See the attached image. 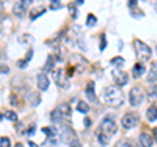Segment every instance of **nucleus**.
<instances>
[{"mask_svg":"<svg viewBox=\"0 0 157 147\" xmlns=\"http://www.w3.org/2000/svg\"><path fill=\"white\" fill-rule=\"evenodd\" d=\"M102 99H104V101L107 105H111V106H119L123 104V101H124L123 92L117 85L106 87L104 92H102Z\"/></svg>","mask_w":157,"mask_h":147,"instance_id":"1","label":"nucleus"},{"mask_svg":"<svg viewBox=\"0 0 157 147\" xmlns=\"http://www.w3.org/2000/svg\"><path fill=\"white\" fill-rule=\"evenodd\" d=\"M71 117V106L68 104H60L51 112V121L54 124H62L64 120Z\"/></svg>","mask_w":157,"mask_h":147,"instance_id":"2","label":"nucleus"},{"mask_svg":"<svg viewBox=\"0 0 157 147\" xmlns=\"http://www.w3.org/2000/svg\"><path fill=\"white\" fill-rule=\"evenodd\" d=\"M134 47H135V51H136V55L139 59L141 61H148L149 58L152 57V49L147 45V43H144L143 41L140 40H136L134 41Z\"/></svg>","mask_w":157,"mask_h":147,"instance_id":"3","label":"nucleus"},{"mask_svg":"<svg viewBox=\"0 0 157 147\" xmlns=\"http://www.w3.org/2000/svg\"><path fill=\"white\" fill-rule=\"evenodd\" d=\"M100 130H101V133L106 134L107 137H111V135H114L117 133L118 127H117V124L114 122V120L110 118V117L107 116V117H105V118L102 120L101 125H100Z\"/></svg>","mask_w":157,"mask_h":147,"instance_id":"4","label":"nucleus"},{"mask_svg":"<svg viewBox=\"0 0 157 147\" xmlns=\"http://www.w3.org/2000/svg\"><path fill=\"white\" fill-rule=\"evenodd\" d=\"M144 99V95H143V91L140 89L139 87H134L131 88L130 93H128V100H130V104L132 106H137L141 104V101Z\"/></svg>","mask_w":157,"mask_h":147,"instance_id":"5","label":"nucleus"},{"mask_svg":"<svg viewBox=\"0 0 157 147\" xmlns=\"http://www.w3.org/2000/svg\"><path fill=\"white\" fill-rule=\"evenodd\" d=\"M54 80H55L56 85L63 88V89H67L70 88V81L64 75V70L63 68H58V71L54 72Z\"/></svg>","mask_w":157,"mask_h":147,"instance_id":"6","label":"nucleus"},{"mask_svg":"<svg viewBox=\"0 0 157 147\" xmlns=\"http://www.w3.org/2000/svg\"><path fill=\"white\" fill-rule=\"evenodd\" d=\"M75 139H76L75 130L70 126H63L62 131H60V141L63 142V143H70L71 145Z\"/></svg>","mask_w":157,"mask_h":147,"instance_id":"7","label":"nucleus"},{"mask_svg":"<svg viewBox=\"0 0 157 147\" xmlns=\"http://www.w3.org/2000/svg\"><path fill=\"white\" fill-rule=\"evenodd\" d=\"M113 79H114L115 84L117 85H124L127 84V81H128V75L124 72L119 70V68H115V70H113Z\"/></svg>","mask_w":157,"mask_h":147,"instance_id":"8","label":"nucleus"},{"mask_svg":"<svg viewBox=\"0 0 157 147\" xmlns=\"http://www.w3.org/2000/svg\"><path fill=\"white\" fill-rule=\"evenodd\" d=\"M121 122L124 129H132V127H135L137 124V116L135 113H126L122 117Z\"/></svg>","mask_w":157,"mask_h":147,"instance_id":"9","label":"nucleus"},{"mask_svg":"<svg viewBox=\"0 0 157 147\" xmlns=\"http://www.w3.org/2000/svg\"><path fill=\"white\" fill-rule=\"evenodd\" d=\"M29 4H30L29 0H21V2H17L16 4H14V7H13L14 14L18 16V17H21L24 14V12H26V8H28Z\"/></svg>","mask_w":157,"mask_h":147,"instance_id":"10","label":"nucleus"},{"mask_svg":"<svg viewBox=\"0 0 157 147\" xmlns=\"http://www.w3.org/2000/svg\"><path fill=\"white\" fill-rule=\"evenodd\" d=\"M37 85L41 91H47L48 85H50V80L46 74H38L37 75Z\"/></svg>","mask_w":157,"mask_h":147,"instance_id":"11","label":"nucleus"},{"mask_svg":"<svg viewBox=\"0 0 157 147\" xmlns=\"http://www.w3.org/2000/svg\"><path fill=\"white\" fill-rule=\"evenodd\" d=\"M85 95H86L88 99H89V101H96V100H97V97H96V91H94V83H93V81H89V83L86 84Z\"/></svg>","mask_w":157,"mask_h":147,"instance_id":"12","label":"nucleus"},{"mask_svg":"<svg viewBox=\"0 0 157 147\" xmlns=\"http://www.w3.org/2000/svg\"><path fill=\"white\" fill-rule=\"evenodd\" d=\"M139 142H140L141 147H151L152 143H153V139H152V137H151L149 134L141 133V134L139 135Z\"/></svg>","mask_w":157,"mask_h":147,"instance_id":"13","label":"nucleus"},{"mask_svg":"<svg viewBox=\"0 0 157 147\" xmlns=\"http://www.w3.org/2000/svg\"><path fill=\"white\" fill-rule=\"evenodd\" d=\"M28 101L32 106H37L39 102H41V97H39V95L36 93V92H30V93L28 95Z\"/></svg>","mask_w":157,"mask_h":147,"instance_id":"14","label":"nucleus"},{"mask_svg":"<svg viewBox=\"0 0 157 147\" xmlns=\"http://www.w3.org/2000/svg\"><path fill=\"white\" fill-rule=\"evenodd\" d=\"M42 131L47 135L48 139H54L58 134V130L56 127H52V126H47V127H42Z\"/></svg>","mask_w":157,"mask_h":147,"instance_id":"15","label":"nucleus"},{"mask_svg":"<svg viewBox=\"0 0 157 147\" xmlns=\"http://www.w3.org/2000/svg\"><path fill=\"white\" fill-rule=\"evenodd\" d=\"M144 71H145L144 65H141V63H136V65L134 66V68H132V75H134V77H139L140 75H143Z\"/></svg>","mask_w":157,"mask_h":147,"instance_id":"16","label":"nucleus"},{"mask_svg":"<svg viewBox=\"0 0 157 147\" xmlns=\"http://www.w3.org/2000/svg\"><path fill=\"white\" fill-rule=\"evenodd\" d=\"M147 118L152 122L157 120V106L156 105H152L148 108V110H147Z\"/></svg>","mask_w":157,"mask_h":147,"instance_id":"17","label":"nucleus"},{"mask_svg":"<svg viewBox=\"0 0 157 147\" xmlns=\"http://www.w3.org/2000/svg\"><path fill=\"white\" fill-rule=\"evenodd\" d=\"M156 80H157V66H156V63H153L151 71H149V75H148V77H147V81L148 83H155Z\"/></svg>","mask_w":157,"mask_h":147,"instance_id":"18","label":"nucleus"},{"mask_svg":"<svg viewBox=\"0 0 157 147\" xmlns=\"http://www.w3.org/2000/svg\"><path fill=\"white\" fill-rule=\"evenodd\" d=\"M54 65H55V58L54 55H48L47 57V61H46V66L43 67V71H51L54 68Z\"/></svg>","mask_w":157,"mask_h":147,"instance_id":"19","label":"nucleus"},{"mask_svg":"<svg viewBox=\"0 0 157 147\" xmlns=\"http://www.w3.org/2000/svg\"><path fill=\"white\" fill-rule=\"evenodd\" d=\"M76 109H77V112H80V113H88V112H89V105H88L85 101H78L76 105Z\"/></svg>","mask_w":157,"mask_h":147,"instance_id":"20","label":"nucleus"},{"mask_svg":"<svg viewBox=\"0 0 157 147\" xmlns=\"http://www.w3.org/2000/svg\"><path fill=\"white\" fill-rule=\"evenodd\" d=\"M132 146H134V142L130 141V139H126V138H124V139L118 141L114 147H132Z\"/></svg>","mask_w":157,"mask_h":147,"instance_id":"21","label":"nucleus"},{"mask_svg":"<svg viewBox=\"0 0 157 147\" xmlns=\"http://www.w3.org/2000/svg\"><path fill=\"white\" fill-rule=\"evenodd\" d=\"M46 12V9L43 8V7H41V8H36V9H33V12L30 13V20H36V17H38V16H41V14H43Z\"/></svg>","mask_w":157,"mask_h":147,"instance_id":"22","label":"nucleus"},{"mask_svg":"<svg viewBox=\"0 0 157 147\" xmlns=\"http://www.w3.org/2000/svg\"><path fill=\"white\" fill-rule=\"evenodd\" d=\"M4 117H6L7 120L12 121V122H16L17 121V114H16V112H13V110H6Z\"/></svg>","mask_w":157,"mask_h":147,"instance_id":"23","label":"nucleus"},{"mask_svg":"<svg viewBox=\"0 0 157 147\" xmlns=\"http://www.w3.org/2000/svg\"><path fill=\"white\" fill-rule=\"evenodd\" d=\"M96 24H97V17L93 13H89L88 17H86V25L88 26H94Z\"/></svg>","mask_w":157,"mask_h":147,"instance_id":"24","label":"nucleus"},{"mask_svg":"<svg viewBox=\"0 0 157 147\" xmlns=\"http://www.w3.org/2000/svg\"><path fill=\"white\" fill-rule=\"evenodd\" d=\"M97 139H98V142H100L101 145H107L110 142V137H107L104 133H100V134H98V137H97Z\"/></svg>","mask_w":157,"mask_h":147,"instance_id":"25","label":"nucleus"},{"mask_svg":"<svg viewBox=\"0 0 157 147\" xmlns=\"http://www.w3.org/2000/svg\"><path fill=\"white\" fill-rule=\"evenodd\" d=\"M111 65H114V66H123L124 65V59L122 57H115V58H113V59L110 61Z\"/></svg>","mask_w":157,"mask_h":147,"instance_id":"26","label":"nucleus"},{"mask_svg":"<svg viewBox=\"0 0 157 147\" xmlns=\"http://www.w3.org/2000/svg\"><path fill=\"white\" fill-rule=\"evenodd\" d=\"M0 146L2 147H9L11 146V141L7 137H2V139H0Z\"/></svg>","mask_w":157,"mask_h":147,"instance_id":"27","label":"nucleus"},{"mask_svg":"<svg viewBox=\"0 0 157 147\" xmlns=\"http://www.w3.org/2000/svg\"><path fill=\"white\" fill-rule=\"evenodd\" d=\"M107 45V42H106V34L105 33H102L101 34V46H100V50H105V47Z\"/></svg>","mask_w":157,"mask_h":147,"instance_id":"28","label":"nucleus"},{"mask_svg":"<svg viewBox=\"0 0 157 147\" xmlns=\"http://www.w3.org/2000/svg\"><path fill=\"white\" fill-rule=\"evenodd\" d=\"M50 8L51 9H56V8H62V4L56 2V0H52V2L50 3Z\"/></svg>","mask_w":157,"mask_h":147,"instance_id":"29","label":"nucleus"},{"mask_svg":"<svg viewBox=\"0 0 157 147\" xmlns=\"http://www.w3.org/2000/svg\"><path fill=\"white\" fill-rule=\"evenodd\" d=\"M26 66H28V61H26V59H20V61H17V67L25 68Z\"/></svg>","mask_w":157,"mask_h":147,"instance_id":"30","label":"nucleus"},{"mask_svg":"<svg viewBox=\"0 0 157 147\" xmlns=\"http://www.w3.org/2000/svg\"><path fill=\"white\" fill-rule=\"evenodd\" d=\"M70 147H81V143L78 142V139H75L72 142V143L70 145Z\"/></svg>","mask_w":157,"mask_h":147,"instance_id":"31","label":"nucleus"},{"mask_svg":"<svg viewBox=\"0 0 157 147\" xmlns=\"http://www.w3.org/2000/svg\"><path fill=\"white\" fill-rule=\"evenodd\" d=\"M70 8L72 11V17H76V9H75V6L73 4H70Z\"/></svg>","mask_w":157,"mask_h":147,"instance_id":"32","label":"nucleus"},{"mask_svg":"<svg viewBox=\"0 0 157 147\" xmlns=\"http://www.w3.org/2000/svg\"><path fill=\"white\" fill-rule=\"evenodd\" d=\"M90 124H92V121H90L89 118H88V117H85V118H84V125L88 127V126H89Z\"/></svg>","mask_w":157,"mask_h":147,"instance_id":"33","label":"nucleus"},{"mask_svg":"<svg viewBox=\"0 0 157 147\" xmlns=\"http://www.w3.org/2000/svg\"><path fill=\"white\" fill-rule=\"evenodd\" d=\"M28 145L30 146V147H38V145H36V143H34V142H32V141H29V142H28Z\"/></svg>","mask_w":157,"mask_h":147,"instance_id":"34","label":"nucleus"},{"mask_svg":"<svg viewBox=\"0 0 157 147\" xmlns=\"http://www.w3.org/2000/svg\"><path fill=\"white\" fill-rule=\"evenodd\" d=\"M153 134H155V138H156V142H157V127L153 129Z\"/></svg>","mask_w":157,"mask_h":147,"instance_id":"35","label":"nucleus"},{"mask_svg":"<svg viewBox=\"0 0 157 147\" xmlns=\"http://www.w3.org/2000/svg\"><path fill=\"white\" fill-rule=\"evenodd\" d=\"M14 147H24L21 143H16V146H14Z\"/></svg>","mask_w":157,"mask_h":147,"instance_id":"36","label":"nucleus"},{"mask_svg":"<svg viewBox=\"0 0 157 147\" xmlns=\"http://www.w3.org/2000/svg\"><path fill=\"white\" fill-rule=\"evenodd\" d=\"M156 7H157V2H156Z\"/></svg>","mask_w":157,"mask_h":147,"instance_id":"37","label":"nucleus"}]
</instances>
